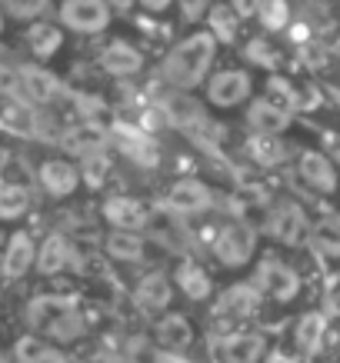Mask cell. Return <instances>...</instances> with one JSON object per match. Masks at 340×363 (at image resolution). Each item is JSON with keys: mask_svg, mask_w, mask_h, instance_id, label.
Listing matches in <instances>:
<instances>
[{"mask_svg": "<svg viewBox=\"0 0 340 363\" xmlns=\"http://www.w3.org/2000/svg\"><path fill=\"white\" fill-rule=\"evenodd\" d=\"M23 323L31 327V333L54 343H77L90 330L87 313L70 297H33L23 310Z\"/></svg>", "mask_w": 340, "mask_h": 363, "instance_id": "cell-1", "label": "cell"}, {"mask_svg": "<svg viewBox=\"0 0 340 363\" xmlns=\"http://www.w3.org/2000/svg\"><path fill=\"white\" fill-rule=\"evenodd\" d=\"M214 54H217V37H214V33L210 30L190 33L187 40H180V44L164 57L160 77L174 90H194L200 80L207 77L210 64H214Z\"/></svg>", "mask_w": 340, "mask_h": 363, "instance_id": "cell-2", "label": "cell"}, {"mask_svg": "<svg viewBox=\"0 0 340 363\" xmlns=\"http://www.w3.org/2000/svg\"><path fill=\"white\" fill-rule=\"evenodd\" d=\"M257 247H261V227H253L247 220H231L224 223L214 240H210V253L224 270H243L247 264H253L257 257Z\"/></svg>", "mask_w": 340, "mask_h": 363, "instance_id": "cell-3", "label": "cell"}, {"mask_svg": "<svg viewBox=\"0 0 340 363\" xmlns=\"http://www.w3.org/2000/svg\"><path fill=\"white\" fill-rule=\"evenodd\" d=\"M310 217L307 210L300 207L297 200H277L263 210L261 230L267 237H274L277 243H287V247H300V243H310Z\"/></svg>", "mask_w": 340, "mask_h": 363, "instance_id": "cell-4", "label": "cell"}, {"mask_svg": "<svg viewBox=\"0 0 340 363\" xmlns=\"http://www.w3.org/2000/svg\"><path fill=\"white\" fill-rule=\"evenodd\" d=\"M253 284L261 286L263 300H274V303H294L304 290L300 274L280 257H263L253 270Z\"/></svg>", "mask_w": 340, "mask_h": 363, "instance_id": "cell-5", "label": "cell"}, {"mask_svg": "<svg viewBox=\"0 0 340 363\" xmlns=\"http://www.w3.org/2000/svg\"><path fill=\"white\" fill-rule=\"evenodd\" d=\"M214 203H217L214 187H210L207 180H200V177H180L164 194V207L170 213H177V217H200Z\"/></svg>", "mask_w": 340, "mask_h": 363, "instance_id": "cell-6", "label": "cell"}, {"mask_svg": "<svg viewBox=\"0 0 340 363\" xmlns=\"http://www.w3.org/2000/svg\"><path fill=\"white\" fill-rule=\"evenodd\" d=\"M270 353L267 333L257 330H227L214 337V357L217 363H263Z\"/></svg>", "mask_w": 340, "mask_h": 363, "instance_id": "cell-7", "label": "cell"}, {"mask_svg": "<svg viewBox=\"0 0 340 363\" xmlns=\"http://www.w3.org/2000/svg\"><path fill=\"white\" fill-rule=\"evenodd\" d=\"M297 180L314 197H337L340 194L337 164L327 154H320V150H304V154L297 157Z\"/></svg>", "mask_w": 340, "mask_h": 363, "instance_id": "cell-8", "label": "cell"}, {"mask_svg": "<svg viewBox=\"0 0 340 363\" xmlns=\"http://www.w3.org/2000/svg\"><path fill=\"white\" fill-rule=\"evenodd\" d=\"M110 143L121 150V157L127 164H133L137 170H157L160 164V154H157L154 137L143 130V127H133V123H114V130L107 133Z\"/></svg>", "mask_w": 340, "mask_h": 363, "instance_id": "cell-9", "label": "cell"}, {"mask_svg": "<svg viewBox=\"0 0 340 363\" xmlns=\"http://www.w3.org/2000/svg\"><path fill=\"white\" fill-rule=\"evenodd\" d=\"M100 217L110 230H137L143 233L154 220V207L143 203V200L131 197V194H110L100 203Z\"/></svg>", "mask_w": 340, "mask_h": 363, "instance_id": "cell-10", "label": "cell"}, {"mask_svg": "<svg viewBox=\"0 0 340 363\" xmlns=\"http://www.w3.org/2000/svg\"><path fill=\"white\" fill-rule=\"evenodd\" d=\"M263 307V294L253 280H237L234 286H227L214 303V320L224 323H241V320L257 317Z\"/></svg>", "mask_w": 340, "mask_h": 363, "instance_id": "cell-11", "label": "cell"}, {"mask_svg": "<svg viewBox=\"0 0 340 363\" xmlns=\"http://www.w3.org/2000/svg\"><path fill=\"white\" fill-rule=\"evenodd\" d=\"M84 177H80V164L67 160V157H50L37 167V187L50 200H70L80 190Z\"/></svg>", "mask_w": 340, "mask_h": 363, "instance_id": "cell-12", "label": "cell"}, {"mask_svg": "<svg viewBox=\"0 0 340 363\" xmlns=\"http://www.w3.org/2000/svg\"><path fill=\"white\" fill-rule=\"evenodd\" d=\"M174 274H164V270H147V274L133 284L131 290V300L137 303V310H143V313H167L170 310V303H174Z\"/></svg>", "mask_w": 340, "mask_h": 363, "instance_id": "cell-13", "label": "cell"}, {"mask_svg": "<svg viewBox=\"0 0 340 363\" xmlns=\"http://www.w3.org/2000/svg\"><path fill=\"white\" fill-rule=\"evenodd\" d=\"M33 264H37V240L27 230H13L4 243V253H0V280L17 284L31 274Z\"/></svg>", "mask_w": 340, "mask_h": 363, "instance_id": "cell-14", "label": "cell"}, {"mask_svg": "<svg viewBox=\"0 0 340 363\" xmlns=\"http://www.w3.org/2000/svg\"><path fill=\"white\" fill-rule=\"evenodd\" d=\"M60 21L77 33H100L110 23V4L107 0H64Z\"/></svg>", "mask_w": 340, "mask_h": 363, "instance_id": "cell-15", "label": "cell"}, {"mask_svg": "<svg viewBox=\"0 0 340 363\" xmlns=\"http://www.w3.org/2000/svg\"><path fill=\"white\" fill-rule=\"evenodd\" d=\"M0 130L33 140L37 130H40V117L33 111V104H27V100L17 97V94H4V90H0Z\"/></svg>", "mask_w": 340, "mask_h": 363, "instance_id": "cell-16", "label": "cell"}, {"mask_svg": "<svg viewBox=\"0 0 340 363\" xmlns=\"http://www.w3.org/2000/svg\"><path fill=\"white\" fill-rule=\"evenodd\" d=\"M74 257H77V247L67 233H47L44 240L37 243V264L33 270L40 277H57L74 267Z\"/></svg>", "mask_w": 340, "mask_h": 363, "instance_id": "cell-17", "label": "cell"}, {"mask_svg": "<svg viewBox=\"0 0 340 363\" xmlns=\"http://www.w3.org/2000/svg\"><path fill=\"white\" fill-rule=\"evenodd\" d=\"M251 87L253 84L247 70H220L207 84V100L220 111H231V107H237V104L251 97Z\"/></svg>", "mask_w": 340, "mask_h": 363, "instance_id": "cell-18", "label": "cell"}, {"mask_svg": "<svg viewBox=\"0 0 340 363\" xmlns=\"http://www.w3.org/2000/svg\"><path fill=\"white\" fill-rule=\"evenodd\" d=\"M150 237H154L157 247H164L167 253H194V233L187 230L184 217H177V213H157L154 210V220H150Z\"/></svg>", "mask_w": 340, "mask_h": 363, "instance_id": "cell-19", "label": "cell"}, {"mask_svg": "<svg viewBox=\"0 0 340 363\" xmlns=\"http://www.w3.org/2000/svg\"><path fill=\"white\" fill-rule=\"evenodd\" d=\"M174 286L180 290V297L190 300V303H204V300L214 297V277L194 257H184L174 267Z\"/></svg>", "mask_w": 340, "mask_h": 363, "instance_id": "cell-20", "label": "cell"}, {"mask_svg": "<svg viewBox=\"0 0 340 363\" xmlns=\"http://www.w3.org/2000/svg\"><path fill=\"white\" fill-rule=\"evenodd\" d=\"M21 97L37 107H50L64 97V84L44 67H21Z\"/></svg>", "mask_w": 340, "mask_h": 363, "instance_id": "cell-21", "label": "cell"}, {"mask_svg": "<svg viewBox=\"0 0 340 363\" xmlns=\"http://www.w3.org/2000/svg\"><path fill=\"white\" fill-rule=\"evenodd\" d=\"M154 340L164 347V350H174V353H184L194 347L197 340V330H194V323L184 317V313H160L154 323Z\"/></svg>", "mask_w": 340, "mask_h": 363, "instance_id": "cell-22", "label": "cell"}, {"mask_svg": "<svg viewBox=\"0 0 340 363\" xmlns=\"http://www.w3.org/2000/svg\"><path fill=\"white\" fill-rule=\"evenodd\" d=\"M104 257L114 264H143L147 260V237L137 230H110L104 237Z\"/></svg>", "mask_w": 340, "mask_h": 363, "instance_id": "cell-23", "label": "cell"}, {"mask_svg": "<svg viewBox=\"0 0 340 363\" xmlns=\"http://www.w3.org/2000/svg\"><path fill=\"white\" fill-rule=\"evenodd\" d=\"M107 143H110V137L94 121H80L77 127L60 133V147H64L67 154H74L77 160L87 154H97V150H107Z\"/></svg>", "mask_w": 340, "mask_h": 363, "instance_id": "cell-24", "label": "cell"}, {"mask_svg": "<svg viewBox=\"0 0 340 363\" xmlns=\"http://www.w3.org/2000/svg\"><path fill=\"white\" fill-rule=\"evenodd\" d=\"M327 317L320 313V310H307V313H300L294 323V347L300 357H314L320 353L324 340H327Z\"/></svg>", "mask_w": 340, "mask_h": 363, "instance_id": "cell-25", "label": "cell"}, {"mask_svg": "<svg viewBox=\"0 0 340 363\" xmlns=\"http://www.w3.org/2000/svg\"><path fill=\"white\" fill-rule=\"evenodd\" d=\"M243 150H247V157L261 170H274V167H284L290 160V147L280 137H274V133H251L247 143H243Z\"/></svg>", "mask_w": 340, "mask_h": 363, "instance_id": "cell-26", "label": "cell"}, {"mask_svg": "<svg viewBox=\"0 0 340 363\" xmlns=\"http://www.w3.org/2000/svg\"><path fill=\"white\" fill-rule=\"evenodd\" d=\"M100 67L107 70L110 77H133L143 67V57L137 47H131L127 40H110L100 50Z\"/></svg>", "mask_w": 340, "mask_h": 363, "instance_id": "cell-27", "label": "cell"}, {"mask_svg": "<svg viewBox=\"0 0 340 363\" xmlns=\"http://www.w3.org/2000/svg\"><path fill=\"white\" fill-rule=\"evenodd\" d=\"M13 360L17 363H70L67 353L54 340L37 337V333H27V337H21V340L13 343Z\"/></svg>", "mask_w": 340, "mask_h": 363, "instance_id": "cell-28", "label": "cell"}, {"mask_svg": "<svg viewBox=\"0 0 340 363\" xmlns=\"http://www.w3.org/2000/svg\"><path fill=\"white\" fill-rule=\"evenodd\" d=\"M310 247L327 260H340V213H327L310 227Z\"/></svg>", "mask_w": 340, "mask_h": 363, "instance_id": "cell-29", "label": "cell"}, {"mask_svg": "<svg viewBox=\"0 0 340 363\" xmlns=\"http://www.w3.org/2000/svg\"><path fill=\"white\" fill-rule=\"evenodd\" d=\"M247 127L253 133H274V137H280L290 127V113L277 111L274 104H267V100H257L247 111Z\"/></svg>", "mask_w": 340, "mask_h": 363, "instance_id": "cell-30", "label": "cell"}, {"mask_svg": "<svg viewBox=\"0 0 340 363\" xmlns=\"http://www.w3.org/2000/svg\"><path fill=\"white\" fill-rule=\"evenodd\" d=\"M31 190L23 184H13L7 177H0V220H21L31 210Z\"/></svg>", "mask_w": 340, "mask_h": 363, "instance_id": "cell-31", "label": "cell"}, {"mask_svg": "<svg viewBox=\"0 0 340 363\" xmlns=\"http://www.w3.org/2000/svg\"><path fill=\"white\" fill-rule=\"evenodd\" d=\"M60 44H64V33L57 30L54 23H33L31 30H27V47H31L33 57H40V60L54 57L57 50H60Z\"/></svg>", "mask_w": 340, "mask_h": 363, "instance_id": "cell-32", "label": "cell"}, {"mask_svg": "<svg viewBox=\"0 0 340 363\" xmlns=\"http://www.w3.org/2000/svg\"><path fill=\"white\" fill-rule=\"evenodd\" d=\"M207 30L224 40V44H234L237 40V11L227 7V4H217V7H210L207 13Z\"/></svg>", "mask_w": 340, "mask_h": 363, "instance_id": "cell-33", "label": "cell"}, {"mask_svg": "<svg viewBox=\"0 0 340 363\" xmlns=\"http://www.w3.org/2000/svg\"><path fill=\"white\" fill-rule=\"evenodd\" d=\"M110 170H114V160H110L107 150H97V154L80 157V177L90 190H100V184H107Z\"/></svg>", "mask_w": 340, "mask_h": 363, "instance_id": "cell-34", "label": "cell"}, {"mask_svg": "<svg viewBox=\"0 0 340 363\" xmlns=\"http://www.w3.org/2000/svg\"><path fill=\"white\" fill-rule=\"evenodd\" d=\"M267 104H274L277 111H284L294 117L297 113V87L294 84H287L284 77H270L267 80V94H263Z\"/></svg>", "mask_w": 340, "mask_h": 363, "instance_id": "cell-35", "label": "cell"}, {"mask_svg": "<svg viewBox=\"0 0 340 363\" xmlns=\"http://www.w3.org/2000/svg\"><path fill=\"white\" fill-rule=\"evenodd\" d=\"M261 23L267 30H284V27H290V7H287V0H263Z\"/></svg>", "mask_w": 340, "mask_h": 363, "instance_id": "cell-36", "label": "cell"}, {"mask_svg": "<svg viewBox=\"0 0 340 363\" xmlns=\"http://www.w3.org/2000/svg\"><path fill=\"white\" fill-rule=\"evenodd\" d=\"M47 4L50 0H4V11L17 17V21H33V17H40L47 11Z\"/></svg>", "mask_w": 340, "mask_h": 363, "instance_id": "cell-37", "label": "cell"}, {"mask_svg": "<svg viewBox=\"0 0 340 363\" xmlns=\"http://www.w3.org/2000/svg\"><path fill=\"white\" fill-rule=\"evenodd\" d=\"M247 57H251L253 64H261V67H277V50L263 37H253L251 44H247Z\"/></svg>", "mask_w": 340, "mask_h": 363, "instance_id": "cell-38", "label": "cell"}, {"mask_svg": "<svg viewBox=\"0 0 340 363\" xmlns=\"http://www.w3.org/2000/svg\"><path fill=\"white\" fill-rule=\"evenodd\" d=\"M77 363H127V357H124V353H114V350H90V353H84Z\"/></svg>", "mask_w": 340, "mask_h": 363, "instance_id": "cell-39", "label": "cell"}, {"mask_svg": "<svg viewBox=\"0 0 340 363\" xmlns=\"http://www.w3.org/2000/svg\"><path fill=\"white\" fill-rule=\"evenodd\" d=\"M261 4L263 0H231V7L237 11V17H253V13H261Z\"/></svg>", "mask_w": 340, "mask_h": 363, "instance_id": "cell-40", "label": "cell"}, {"mask_svg": "<svg viewBox=\"0 0 340 363\" xmlns=\"http://www.w3.org/2000/svg\"><path fill=\"white\" fill-rule=\"evenodd\" d=\"M177 4H180L187 21H197L200 13H204V7H207V0H177Z\"/></svg>", "mask_w": 340, "mask_h": 363, "instance_id": "cell-41", "label": "cell"}, {"mask_svg": "<svg viewBox=\"0 0 340 363\" xmlns=\"http://www.w3.org/2000/svg\"><path fill=\"white\" fill-rule=\"evenodd\" d=\"M300 357L297 353H287V350H270L267 357H263V363H297Z\"/></svg>", "mask_w": 340, "mask_h": 363, "instance_id": "cell-42", "label": "cell"}, {"mask_svg": "<svg viewBox=\"0 0 340 363\" xmlns=\"http://www.w3.org/2000/svg\"><path fill=\"white\" fill-rule=\"evenodd\" d=\"M143 4V11H150V13H160L170 7V0H141Z\"/></svg>", "mask_w": 340, "mask_h": 363, "instance_id": "cell-43", "label": "cell"}, {"mask_svg": "<svg viewBox=\"0 0 340 363\" xmlns=\"http://www.w3.org/2000/svg\"><path fill=\"white\" fill-rule=\"evenodd\" d=\"M107 4H114V7H131L133 0H107Z\"/></svg>", "mask_w": 340, "mask_h": 363, "instance_id": "cell-44", "label": "cell"}, {"mask_svg": "<svg viewBox=\"0 0 340 363\" xmlns=\"http://www.w3.org/2000/svg\"><path fill=\"white\" fill-rule=\"evenodd\" d=\"M330 50H334V54L340 57V33H337V40H334V44H330Z\"/></svg>", "mask_w": 340, "mask_h": 363, "instance_id": "cell-45", "label": "cell"}, {"mask_svg": "<svg viewBox=\"0 0 340 363\" xmlns=\"http://www.w3.org/2000/svg\"><path fill=\"white\" fill-rule=\"evenodd\" d=\"M0 363H13L11 357H7V353H0Z\"/></svg>", "mask_w": 340, "mask_h": 363, "instance_id": "cell-46", "label": "cell"}, {"mask_svg": "<svg viewBox=\"0 0 340 363\" xmlns=\"http://www.w3.org/2000/svg\"><path fill=\"white\" fill-rule=\"evenodd\" d=\"M0 30H4V7H0Z\"/></svg>", "mask_w": 340, "mask_h": 363, "instance_id": "cell-47", "label": "cell"}, {"mask_svg": "<svg viewBox=\"0 0 340 363\" xmlns=\"http://www.w3.org/2000/svg\"><path fill=\"white\" fill-rule=\"evenodd\" d=\"M337 167H340V143H337Z\"/></svg>", "mask_w": 340, "mask_h": 363, "instance_id": "cell-48", "label": "cell"}, {"mask_svg": "<svg viewBox=\"0 0 340 363\" xmlns=\"http://www.w3.org/2000/svg\"><path fill=\"white\" fill-rule=\"evenodd\" d=\"M0 250H4V247H0Z\"/></svg>", "mask_w": 340, "mask_h": 363, "instance_id": "cell-49", "label": "cell"}]
</instances>
